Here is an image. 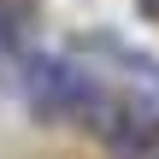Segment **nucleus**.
Listing matches in <instances>:
<instances>
[{
    "label": "nucleus",
    "mask_w": 159,
    "mask_h": 159,
    "mask_svg": "<svg viewBox=\"0 0 159 159\" xmlns=\"http://www.w3.org/2000/svg\"><path fill=\"white\" fill-rule=\"evenodd\" d=\"M6 47H12V24L0 18V59H6Z\"/></svg>",
    "instance_id": "3"
},
{
    "label": "nucleus",
    "mask_w": 159,
    "mask_h": 159,
    "mask_svg": "<svg viewBox=\"0 0 159 159\" xmlns=\"http://www.w3.org/2000/svg\"><path fill=\"white\" fill-rule=\"evenodd\" d=\"M94 94H100V89H94L71 59H53V53L24 59V100H30L35 118H83Z\"/></svg>",
    "instance_id": "1"
},
{
    "label": "nucleus",
    "mask_w": 159,
    "mask_h": 159,
    "mask_svg": "<svg viewBox=\"0 0 159 159\" xmlns=\"http://www.w3.org/2000/svg\"><path fill=\"white\" fill-rule=\"evenodd\" d=\"M148 12H153V18H159V0H148Z\"/></svg>",
    "instance_id": "4"
},
{
    "label": "nucleus",
    "mask_w": 159,
    "mask_h": 159,
    "mask_svg": "<svg viewBox=\"0 0 159 159\" xmlns=\"http://www.w3.org/2000/svg\"><path fill=\"white\" fill-rule=\"evenodd\" d=\"M106 148H112V159H159V112L124 106L118 124L106 130Z\"/></svg>",
    "instance_id": "2"
}]
</instances>
